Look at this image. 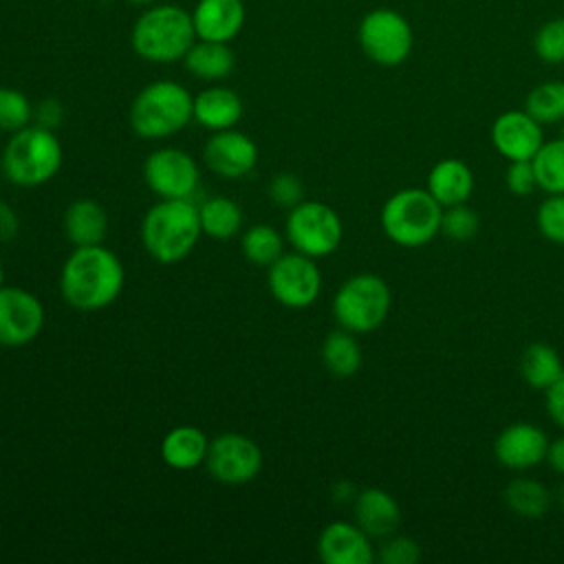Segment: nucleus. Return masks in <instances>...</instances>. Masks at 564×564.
Wrapping results in <instances>:
<instances>
[{
  "instance_id": "34",
  "label": "nucleus",
  "mask_w": 564,
  "mask_h": 564,
  "mask_svg": "<svg viewBox=\"0 0 564 564\" xmlns=\"http://www.w3.org/2000/svg\"><path fill=\"white\" fill-rule=\"evenodd\" d=\"M535 225L549 242L564 245V194H549L538 205Z\"/></svg>"
},
{
  "instance_id": "37",
  "label": "nucleus",
  "mask_w": 564,
  "mask_h": 564,
  "mask_svg": "<svg viewBox=\"0 0 564 564\" xmlns=\"http://www.w3.org/2000/svg\"><path fill=\"white\" fill-rule=\"evenodd\" d=\"M302 196H304L302 181L291 172H280L269 183V198L280 207L291 209L297 203H302Z\"/></svg>"
},
{
  "instance_id": "7",
  "label": "nucleus",
  "mask_w": 564,
  "mask_h": 564,
  "mask_svg": "<svg viewBox=\"0 0 564 564\" xmlns=\"http://www.w3.org/2000/svg\"><path fill=\"white\" fill-rule=\"evenodd\" d=\"M392 306L388 282L375 273H357L348 278L333 297V315L337 324L355 335L379 328Z\"/></svg>"
},
{
  "instance_id": "41",
  "label": "nucleus",
  "mask_w": 564,
  "mask_h": 564,
  "mask_svg": "<svg viewBox=\"0 0 564 564\" xmlns=\"http://www.w3.org/2000/svg\"><path fill=\"white\" fill-rule=\"evenodd\" d=\"M18 231H20V218L15 209L9 203L0 200V242L13 240Z\"/></svg>"
},
{
  "instance_id": "44",
  "label": "nucleus",
  "mask_w": 564,
  "mask_h": 564,
  "mask_svg": "<svg viewBox=\"0 0 564 564\" xmlns=\"http://www.w3.org/2000/svg\"><path fill=\"white\" fill-rule=\"evenodd\" d=\"M123 2H128V4H137V7H150V4H154L156 0H123Z\"/></svg>"
},
{
  "instance_id": "24",
  "label": "nucleus",
  "mask_w": 564,
  "mask_h": 564,
  "mask_svg": "<svg viewBox=\"0 0 564 564\" xmlns=\"http://www.w3.org/2000/svg\"><path fill=\"white\" fill-rule=\"evenodd\" d=\"M183 64L189 75L203 82H220L231 75L236 66V55L229 48V42L198 40L189 46L183 57Z\"/></svg>"
},
{
  "instance_id": "12",
  "label": "nucleus",
  "mask_w": 564,
  "mask_h": 564,
  "mask_svg": "<svg viewBox=\"0 0 564 564\" xmlns=\"http://www.w3.org/2000/svg\"><path fill=\"white\" fill-rule=\"evenodd\" d=\"M205 465L216 480L225 485H242L260 474L262 452L249 436L227 432L209 441Z\"/></svg>"
},
{
  "instance_id": "23",
  "label": "nucleus",
  "mask_w": 564,
  "mask_h": 564,
  "mask_svg": "<svg viewBox=\"0 0 564 564\" xmlns=\"http://www.w3.org/2000/svg\"><path fill=\"white\" fill-rule=\"evenodd\" d=\"M64 231L75 247L101 245L108 234V214L93 198H77L64 212Z\"/></svg>"
},
{
  "instance_id": "33",
  "label": "nucleus",
  "mask_w": 564,
  "mask_h": 564,
  "mask_svg": "<svg viewBox=\"0 0 564 564\" xmlns=\"http://www.w3.org/2000/svg\"><path fill=\"white\" fill-rule=\"evenodd\" d=\"M533 53L544 64H564V15L546 20L535 31Z\"/></svg>"
},
{
  "instance_id": "16",
  "label": "nucleus",
  "mask_w": 564,
  "mask_h": 564,
  "mask_svg": "<svg viewBox=\"0 0 564 564\" xmlns=\"http://www.w3.org/2000/svg\"><path fill=\"white\" fill-rule=\"evenodd\" d=\"M542 128L524 108L507 110L491 123V143L507 161H531L544 143Z\"/></svg>"
},
{
  "instance_id": "3",
  "label": "nucleus",
  "mask_w": 564,
  "mask_h": 564,
  "mask_svg": "<svg viewBox=\"0 0 564 564\" xmlns=\"http://www.w3.org/2000/svg\"><path fill=\"white\" fill-rule=\"evenodd\" d=\"M196 42L192 13L178 4H150L132 24L134 53L152 64H172L185 57Z\"/></svg>"
},
{
  "instance_id": "9",
  "label": "nucleus",
  "mask_w": 564,
  "mask_h": 564,
  "mask_svg": "<svg viewBox=\"0 0 564 564\" xmlns=\"http://www.w3.org/2000/svg\"><path fill=\"white\" fill-rule=\"evenodd\" d=\"M284 231L291 247L311 258L330 256L344 238L339 214L322 200H302L291 207Z\"/></svg>"
},
{
  "instance_id": "43",
  "label": "nucleus",
  "mask_w": 564,
  "mask_h": 564,
  "mask_svg": "<svg viewBox=\"0 0 564 564\" xmlns=\"http://www.w3.org/2000/svg\"><path fill=\"white\" fill-rule=\"evenodd\" d=\"M355 498H357V489H355L352 482H348V480L335 482V487H333V500L335 502L346 505V502H355Z\"/></svg>"
},
{
  "instance_id": "21",
  "label": "nucleus",
  "mask_w": 564,
  "mask_h": 564,
  "mask_svg": "<svg viewBox=\"0 0 564 564\" xmlns=\"http://www.w3.org/2000/svg\"><path fill=\"white\" fill-rule=\"evenodd\" d=\"M242 117V99L227 86H209L194 97V121L218 132L234 128Z\"/></svg>"
},
{
  "instance_id": "40",
  "label": "nucleus",
  "mask_w": 564,
  "mask_h": 564,
  "mask_svg": "<svg viewBox=\"0 0 564 564\" xmlns=\"http://www.w3.org/2000/svg\"><path fill=\"white\" fill-rule=\"evenodd\" d=\"M546 394V412L557 427L564 430V377H560L553 386L544 390Z\"/></svg>"
},
{
  "instance_id": "20",
  "label": "nucleus",
  "mask_w": 564,
  "mask_h": 564,
  "mask_svg": "<svg viewBox=\"0 0 564 564\" xmlns=\"http://www.w3.org/2000/svg\"><path fill=\"white\" fill-rule=\"evenodd\" d=\"M474 172L460 159H441L427 174V192L441 207L467 203L474 194Z\"/></svg>"
},
{
  "instance_id": "31",
  "label": "nucleus",
  "mask_w": 564,
  "mask_h": 564,
  "mask_svg": "<svg viewBox=\"0 0 564 564\" xmlns=\"http://www.w3.org/2000/svg\"><path fill=\"white\" fill-rule=\"evenodd\" d=\"M242 256L256 267H271L280 256L284 240L271 225H253L240 238Z\"/></svg>"
},
{
  "instance_id": "36",
  "label": "nucleus",
  "mask_w": 564,
  "mask_h": 564,
  "mask_svg": "<svg viewBox=\"0 0 564 564\" xmlns=\"http://www.w3.org/2000/svg\"><path fill=\"white\" fill-rule=\"evenodd\" d=\"M421 557L419 542L408 535H388L379 549V560L383 564H416Z\"/></svg>"
},
{
  "instance_id": "8",
  "label": "nucleus",
  "mask_w": 564,
  "mask_h": 564,
  "mask_svg": "<svg viewBox=\"0 0 564 564\" xmlns=\"http://www.w3.org/2000/svg\"><path fill=\"white\" fill-rule=\"evenodd\" d=\"M357 42L370 62L394 68L410 57L414 33L403 13L390 7H377L361 18L357 26Z\"/></svg>"
},
{
  "instance_id": "25",
  "label": "nucleus",
  "mask_w": 564,
  "mask_h": 564,
  "mask_svg": "<svg viewBox=\"0 0 564 564\" xmlns=\"http://www.w3.org/2000/svg\"><path fill=\"white\" fill-rule=\"evenodd\" d=\"M520 375L531 388L546 390L560 377H564V364L560 352L553 346L544 341H535L527 346L520 357Z\"/></svg>"
},
{
  "instance_id": "38",
  "label": "nucleus",
  "mask_w": 564,
  "mask_h": 564,
  "mask_svg": "<svg viewBox=\"0 0 564 564\" xmlns=\"http://www.w3.org/2000/svg\"><path fill=\"white\" fill-rule=\"evenodd\" d=\"M505 185L513 196H527L533 189H538L533 163L531 161H509V167L505 172Z\"/></svg>"
},
{
  "instance_id": "30",
  "label": "nucleus",
  "mask_w": 564,
  "mask_h": 564,
  "mask_svg": "<svg viewBox=\"0 0 564 564\" xmlns=\"http://www.w3.org/2000/svg\"><path fill=\"white\" fill-rule=\"evenodd\" d=\"M531 163L538 189L546 194H564V137L544 141Z\"/></svg>"
},
{
  "instance_id": "35",
  "label": "nucleus",
  "mask_w": 564,
  "mask_h": 564,
  "mask_svg": "<svg viewBox=\"0 0 564 564\" xmlns=\"http://www.w3.org/2000/svg\"><path fill=\"white\" fill-rule=\"evenodd\" d=\"M480 220L476 209H471L467 203L443 207L441 218V234H445L452 240H469L478 234Z\"/></svg>"
},
{
  "instance_id": "28",
  "label": "nucleus",
  "mask_w": 564,
  "mask_h": 564,
  "mask_svg": "<svg viewBox=\"0 0 564 564\" xmlns=\"http://www.w3.org/2000/svg\"><path fill=\"white\" fill-rule=\"evenodd\" d=\"M507 507L520 518H542L551 505V491L533 478H513L505 489Z\"/></svg>"
},
{
  "instance_id": "4",
  "label": "nucleus",
  "mask_w": 564,
  "mask_h": 564,
  "mask_svg": "<svg viewBox=\"0 0 564 564\" xmlns=\"http://www.w3.org/2000/svg\"><path fill=\"white\" fill-rule=\"evenodd\" d=\"M62 161L64 150L55 130L29 123L26 128L11 132L0 156V167L4 178L13 185L37 187L59 172Z\"/></svg>"
},
{
  "instance_id": "19",
  "label": "nucleus",
  "mask_w": 564,
  "mask_h": 564,
  "mask_svg": "<svg viewBox=\"0 0 564 564\" xmlns=\"http://www.w3.org/2000/svg\"><path fill=\"white\" fill-rule=\"evenodd\" d=\"M352 511H355V522L370 538H388L401 524V507L397 498L381 487H366L357 491Z\"/></svg>"
},
{
  "instance_id": "6",
  "label": "nucleus",
  "mask_w": 564,
  "mask_h": 564,
  "mask_svg": "<svg viewBox=\"0 0 564 564\" xmlns=\"http://www.w3.org/2000/svg\"><path fill=\"white\" fill-rule=\"evenodd\" d=\"M443 207L423 187L394 192L381 207V229L399 247H423L441 231Z\"/></svg>"
},
{
  "instance_id": "42",
  "label": "nucleus",
  "mask_w": 564,
  "mask_h": 564,
  "mask_svg": "<svg viewBox=\"0 0 564 564\" xmlns=\"http://www.w3.org/2000/svg\"><path fill=\"white\" fill-rule=\"evenodd\" d=\"M546 463L551 465L553 471L562 474L564 476V436L560 438H553L549 443V449H546Z\"/></svg>"
},
{
  "instance_id": "45",
  "label": "nucleus",
  "mask_w": 564,
  "mask_h": 564,
  "mask_svg": "<svg viewBox=\"0 0 564 564\" xmlns=\"http://www.w3.org/2000/svg\"><path fill=\"white\" fill-rule=\"evenodd\" d=\"M557 500L564 505V485L557 489Z\"/></svg>"
},
{
  "instance_id": "1",
  "label": "nucleus",
  "mask_w": 564,
  "mask_h": 564,
  "mask_svg": "<svg viewBox=\"0 0 564 564\" xmlns=\"http://www.w3.org/2000/svg\"><path fill=\"white\" fill-rule=\"evenodd\" d=\"M126 282V271L110 249L101 245L75 247L59 273L62 297L79 311L110 306Z\"/></svg>"
},
{
  "instance_id": "17",
  "label": "nucleus",
  "mask_w": 564,
  "mask_h": 564,
  "mask_svg": "<svg viewBox=\"0 0 564 564\" xmlns=\"http://www.w3.org/2000/svg\"><path fill=\"white\" fill-rule=\"evenodd\" d=\"M372 538L357 524L335 520L317 538V555L326 564H370L375 560Z\"/></svg>"
},
{
  "instance_id": "18",
  "label": "nucleus",
  "mask_w": 564,
  "mask_h": 564,
  "mask_svg": "<svg viewBox=\"0 0 564 564\" xmlns=\"http://www.w3.org/2000/svg\"><path fill=\"white\" fill-rule=\"evenodd\" d=\"M242 0H198L192 9V22L198 40L231 42L245 26Z\"/></svg>"
},
{
  "instance_id": "27",
  "label": "nucleus",
  "mask_w": 564,
  "mask_h": 564,
  "mask_svg": "<svg viewBox=\"0 0 564 564\" xmlns=\"http://www.w3.org/2000/svg\"><path fill=\"white\" fill-rule=\"evenodd\" d=\"M322 361L335 377H352L361 366V346L355 333L339 328L326 335L322 344Z\"/></svg>"
},
{
  "instance_id": "26",
  "label": "nucleus",
  "mask_w": 564,
  "mask_h": 564,
  "mask_svg": "<svg viewBox=\"0 0 564 564\" xmlns=\"http://www.w3.org/2000/svg\"><path fill=\"white\" fill-rule=\"evenodd\" d=\"M200 229L214 240H229L242 227V209L236 200L225 196H212L198 205Z\"/></svg>"
},
{
  "instance_id": "46",
  "label": "nucleus",
  "mask_w": 564,
  "mask_h": 564,
  "mask_svg": "<svg viewBox=\"0 0 564 564\" xmlns=\"http://www.w3.org/2000/svg\"><path fill=\"white\" fill-rule=\"evenodd\" d=\"M0 286H4V267L0 262Z\"/></svg>"
},
{
  "instance_id": "29",
  "label": "nucleus",
  "mask_w": 564,
  "mask_h": 564,
  "mask_svg": "<svg viewBox=\"0 0 564 564\" xmlns=\"http://www.w3.org/2000/svg\"><path fill=\"white\" fill-rule=\"evenodd\" d=\"M524 110L542 126L564 121V82L549 79L533 86L524 97Z\"/></svg>"
},
{
  "instance_id": "32",
  "label": "nucleus",
  "mask_w": 564,
  "mask_h": 564,
  "mask_svg": "<svg viewBox=\"0 0 564 564\" xmlns=\"http://www.w3.org/2000/svg\"><path fill=\"white\" fill-rule=\"evenodd\" d=\"M33 119V106L29 97L9 86H0V130L2 132H18L26 128Z\"/></svg>"
},
{
  "instance_id": "11",
  "label": "nucleus",
  "mask_w": 564,
  "mask_h": 564,
  "mask_svg": "<svg viewBox=\"0 0 564 564\" xmlns=\"http://www.w3.org/2000/svg\"><path fill=\"white\" fill-rule=\"evenodd\" d=\"M143 178L159 198H192L200 172L185 150L159 148L145 156Z\"/></svg>"
},
{
  "instance_id": "13",
  "label": "nucleus",
  "mask_w": 564,
  "mask_h": 564,
  "mask_svg": "<svg viewBox=\"0 0 564 564\" xmlns=\"http://www.w3.org/2000/svg\"><path fill=\"white\" fill-rule=\"evenodd\" d=\"M44 319L46 313L37 295L22 286H0V346L31 344L42 333Z\"/></svg>"
},
{
  "instance_id": "22",
  "label": "nucleus",
  "mask_w": 564,
  "mask_h": 564,
  "mask_svg": "<svg viewBox=\"0 0 564 564\" xmlns=\"http://www.w3.org/2000/svg\"><path fill=\"white\" fill-rule=\"evenodd\" d=\"M209 438L196 425H176L161 441V458L178 471L196 469L207 458Z\"/></svg>"
},
{
  "instance_id": "5",
  "label": "nucleus",
  "mask_w": 564,
  "mask_h": 564,
  "mask_svg": "<svg viewBox=\"0 0 564 564\" xmlns=\"http://www.w3.org/2000/svg\"><path fill=\"white\" fill-rule=\"evenodd\" d=\"M194 119V97L172 79L143 86L130 106V126L143 139H165Z\"/></svg>"
},
{
  "instance_id": "2",
  "label": "nucleus",
  "mask_w": 564,
  "mask_h": 564,
  "mask_svg": "<svg viewBox=\"0 0 564 564\" xmlns=\"http://www.w3.org/2000/svg\"><path fill=\"white\" fill-rule=\"evenodd\" d=\"M198 205L192 198H161L141 220V242L161 264L181 262L200 238Z\"/></svg>"
},
{
  "instance_id": "14",
  "label": "nucleus",
  "mask_w": 564,
  "mask_h": 564,
  "mask_svg": "<svg viewBox=\"0 0 564 564\" xmlns=\"http://www.w3.org/2000/svg\"><path fill=\"white\" fill-rule=\"evenodd\" d=\"M546 432L527 421H518L507 425L494 441V456L496 460L513 471L533 469L546 460L549 449Z\"/></svg>"
},
{
  "instance_id": "39",
  "label": "nucleus",
  "mask_w": 564,
  "mask_h": 564,
  "mask_svg": "<svg viewBox=\"0 0 564 564\" xmlns=\"http://www.w3.org/2000/svg\"><path fill=\"white\" fill-rule=\"evenodd\" d=\"M64 119V108H62V101H57L55 97H48V99H42L37 106H33V121L42 128H48V130H55Z\"/></svg>"
},
{
  "instance_id": "10",
  "label": "nucleus",
  "mask_w": 564,
  "mask_h": 564,
  "mask_svg": "<svg viewBox=\"0 0 564 564\" xmlns=\"http://www.w3.org/2000/svg\"><path fill=\"white\" fill-rule=\"evenodd\" d=\"M271 295L286 308L311 306L322 291V273L315 258L300 251L282 253L267 273Z\"/></svg>"
},
{
  "instance_id": "15",
  "label": "nucleus",
  "mask_w": 564,
  "mask_h": 564,
  "mask_svg": "<svg viewBox=\"0 0 564 564\" xmlns=\"http://www.w3.org/2000/svg\"><path fill=\"white\" fill-rule=\"evenodd\" d=\"M203 159L214 174L229 181L242 178L258 163V145L249 134L236 128L218 130L207 139L203 148Z\"/></svg>"
}]
</instances>
